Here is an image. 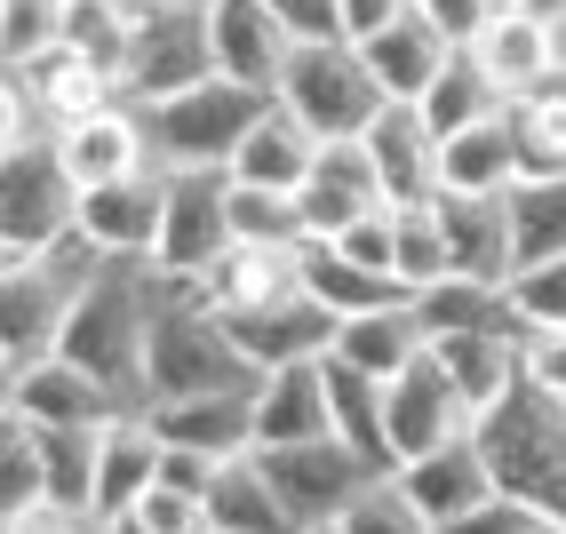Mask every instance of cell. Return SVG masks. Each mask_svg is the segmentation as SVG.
<instances>
[{"mask_svg": "<svg viewBox=\"0 0 566 534\" xmlns=\"http://www.w3.org/2000/svg\"><path fill=\"white\" fill-rule=\"evenodd\" d=\"M248 384H255V367L232 343V320H223L192 280H176L168 303H160V320H153L144 391H153V399H200V391H248ZM153 399H144V407H153Z\"/></svg>", "mask_w": 566, "mask_h": 534, "instance_id": "obj_3", "label": "cell"}, {"mask_svg": "<svg viewBox=\"0 0 566 534\" xmlns=\"http://www.w3.org/2000/svg\"><path fill=\"white\" fill-rule=\"evenodd\" d=\"M104 534H144V526L136 519H104Z\"/></svg>", "mask_w": 566, "mask_h": 534, "instance_id": "obj_54", "label": "cell"}, {"mask_svg": "<svg viewBox=\"0 0 566 534\" xmlns=\"http://www.w3.org/2000/svg\"><path fill=\"white\" fill-rule=\"evenodd\" d=\"M49 49H64V0H0V56L41 64Z\"/></svg>", "mask_w": 566, "mask_h": 534, "instance_id": "obj_43", "label": "cell"}, {"mask_svg": "<svg viewBox=\"0 0 566 534\" xmlns=\"http://www.w3.org/2000/svg\"><path fill=\"white\" fill-rule=\"evenodd\" d=\"M391 232H399V280H407V287H431V280L455 272V248H447V216H439V200H423V208H391Z\"/></svg>", "mask_w": 566, "mask_h": 534, "instance_id": "obj_40", "label": "cell"}, {"mask_svg": "<svg viewBox=\"0 0 566 534\" xmlns=\"http://www.w3.org/2000/svg\"><path fill=\"white\" fill-rule=\"evenodd\" d=\"M415 312H423V335H479V327H511V335H518V327H526L518 303H511V287L463 280V272L415 287Z\"/></svg>", "mask_w": 566, "mask_h": 534, "instance_id": "obj_32", "label": "cell"}, {"mask_svg": "<svg viewBox=\"0 0 566 534\" xmlns=\"http://www.w3.org/2000/svg\"><path fill=\"white\" fill-rule=\"evenodd\" d=\"M479 447H486V471H495L503 494H518L526 511H543L551 526H566V399L543 384H518L479 415Z\"/></svg>", "mask_w": 566, "mask_h": 534, "instance_id": "obj_2", "label": "cell"}, {"mask_svg": "<svg viewBox=\"0 0 566 534\" xmlns=\"http://www.w3.org/2000/svg\"><path fill=\"white\" fill-rule=\"evenodd\" d=\"M160 208H168V168H136L81 192V232L104 255H153L160 248Z\"/></svg>", "mask_w": 566, "mask_h": 534, "instance_id": "obj_16", "label": "cell"}, {"mask_svg": "<svg viewBox=\"0 0 566 534\" xmlns=\"http://www.w3.org/2000/svg\"><path fill=\"white\" fill-rule=\"evenodd\" d=\"M399 486L415 494V503H423L431 534H439L447 519L479 511L486 494H503V486H495V471H486L479 431H455V439H439V447H423V454H407V463H399Z\"/></svg>", "mask_w": 566, "mask_h": 534, "instance_id": "obj_15", "label": "cell"}, {"mask_svg": "<svg viewBox=\"0 0 566 534\" xmlns=\"http://www.w3.org/2000/svg\"><path fill=\"white\" fill-rule=\"evenodd\" d=\"M471 56L486 64V81H495L503 104H511V96H526V88H543L551 72H566V32L535 24L526 9H495V17H486V32L471 41Z\"/></svg>", "mask_w": 566, "mask_h": 534, "instance_id": "obj_21", "label": "cell"}, {"mask_svg": "<svg viewBox=\"0 0 566 534\" xmlns=\"http://www.w3.org/2000/svg\"><path fill=\"white\" fill-rule=\"evenodd\" d=\"M232 240H312L304 200L280 192V184H240L232 176Z\"/></svg>", "mask_w": 566, "mask_h": 534, "instance_id": "obj_41", "label": "cell"}, {"mask_svg": "<svg viewBox=\"0 0 566 534\" xmlns=\"http://www.w3.org/2000/svg\"><path fill=\"white\" fill-rule=\"evenodd\" d=\"M280 104L327 144V136H367V121L391 96H384V81H375V64L352 32H327V41H295V56L280 72Z\"/></svg>", "mask_w": 566, "mask_h": 534, "instance_id": "obj_6", "label": "cell"}, {"mask_svg": "<svg viewBox=\"0 0 566 534\" xmlns=\"http://www.w3.org/2000/svg\"><path fill=\"white\" fill-rule=\"evenodd\" d=\"M511 9H526L535 24H551V32H566V0H511Z\"/></svg>", "mask_w": 566, "mask_h": 534, "instance_id": "obj_53", "label": "cell"}, {"mask_svg": "<svg viewBox=\"0 0 566 534\" xmlns=\"http://www.w3.org/2000/svg\"><path fill=\"white\" fill-rule=\"evenodd\" d=\"M526 335V327H518ZM518 335L511 327H479V335H431V352H439V367L455 375V391L471 399V415H486L511 384H518Z\"/></svg>", "mask_w": 566, "mask_h": 534, "instance_id": "obj_30", "label": "cell"}, {"mask_svg": "<svg viewBox=\"0 0 566 534\" xmlns=\"http://www.w3.org/2000/svg\"><path fill=\"white\" fill-rule=\"evenodd\" d=\"M327 399H335V439H352L375 471H399L391 463V431H384V384L344 359H327Z\"/></svg>", "mask_w": 566, "mask_h": 534, "instance_id": "obj_34", "label": "cell"}, {"mask_svg": "<svg viewBox=\"0 0 566 534\" xmlns=\"http://www.w3.org/2000/svg\"><path fill=\"white\" fill-rule=\"evenodd\" d=\"M511 232H518V272L566 255V176H518L511 184Z\"/></svg>", "mask_w": 566, "mask_h": 534, "instance_id": "obj_38", "label": "cell"}, {"mask_svg": "<svg viewBox=\"0 0 566 534\" xmlns=\"http://www.w3.org/2000/svg\"><path fill=\"white\" fill-rule=\"evenodd\" d=\"M518 176H526V160H518L511 112H495V121H471V128H455V136H439V192L486 200V192H511Z\"/></svg>", "mask_w": 566, "mask_h": 534, "instance_id": "obj_24", "label": "cell"}, {"mask_svg": "<svg viewBox=\"0 0 566 534\" xmlns=\"http://www.w3.org/2000/svg\"><path fill=\"white\" fill-rule=\"evenodd\" d=\"M312 160H319V136L272 96V104H263V121L248 128V144L232 151V176H240V184H280V192H304Z\"/></svg>", "mask_w": 566, "mask_h": 534, "instance_id": "obj_28", "label": "cell"}, {"mask_svg": "<svg viewBox=\"0 0 566 534\" xmlns=\"http://www.w3.org/2000/svg\"><path fill=\"white\" fill-rule=\"evenodd\" d=\"M335 248L399 280V232H391V208H375V216H359V223H352V232H335Z\"/></svg>", "mask_w": 566, "mask_h": 534, "instance_id": "obj_47", "label": "cell"}, {"mask_svg": "<svg viewBox=\"0 0 566 534\" xmlns=\"http://www.w3.org/2000/svg\"><path fill=\"white\" fill-rule=\"evenodd\" d=\"M543 526H551V519H543V511H526L518 494H486L479 511H463V519H447L439 534H543Z\"/></svg>", "mask_w": 566, "mask_h": 534, "instance_id": "obj_46", "label": "cell"}, {"mask_svg": "<svg viewBox=\"0 0 566 534\" xmlns=\"http://www.w3.org/2000/svg\"><path fill=\"white\" fill-rule=\"evenodd\" d=\"M295 200H304V232L312 240H335V232H352L359 216H375V208H384V184H375L367 144L359 136H327Z\"/></svg>", "mask_w": 566, "mask_h": 534, "instance_id": "obj_14", "label": "cell"}, {"mask_svg": "<svg viewBox=\"0 0 566 534\" xmlns=\"http://www.w3.org/2000/svg\"><path fill=\"white\" fill-rule=\"evenodd\" d=\"M503 112H511V136H518L526 176H566V72H551L543 88L511 96Z\"/></svg>", "mask_w": 566, "mask_h": 534, "instance_id": "obj_33", "label": "cell"}, {"mask_svg": "<svg viewBox=\"0 0 566 534\" xmlns=\"http://www.w3.org/2000/svg\"><path fill=\"white\" fill-rule=\"evenodd\" d=\"M223 248H232V168H168L153 263L168 280H200Z\"/></svg>", "mask_w": 566, "mask_h": 534, "instance_id": "obj_8", "label": "cell"}, {"mask_svg": "<svg viewBox=\"0 0 566 534\" xmlns=\"http://www.w3.org/2000/svg\"><path fill=\"white\" fill-rule=\"evenodd\" d=\"M335 431V399H327V359H287L255 375V447H295Z\"/></svg>", "mask_w": 566, "mask_h": 534, "instance_id": "obj_18", "label": "cell"}, {"mask_svg": "<svg viewBox=\"0 0 566 534\" xmlns=\"http://www.w3.org/2000/svg\"><path fill=\"white\" fill-rule=\"evenodd\" d=\"M153 431L168 447H200L216 463L232 454H255V384L248 391H200V399H153Z\"/></svg>", "mask_w": 566, "mask_h": 534, "instance_id": "obj_20", "label": "cell"}, {"mask_svg": "<svg viewBox=\"0 0 566 534\" xmlns=\"http://www.w3.org/2000/svg\"><path fill=\"white\" fill-rule=\"evenodd\" d=\"M407 9H415V0H344V32H352V41H367V32L399 24Z\"/></svg>", "mask_w": 566, "mask_h": 534, "instance_id": "obj_52", "label": "cell"}, {"mask_svg": "<svg viewBox=\"0 0 566 534\" xmlns=\"http://www.w3.org/2000/svg\"><path fill=\"white\" fill-rule=\"evenodd\" d=\"M415 9H423V17H431V24H439L455 49H471L479 32H486V17H495V9H511V0H415Z\"/></svg>", "mask_w": 566, "mask_h": 534, "instance_id": "obj_49", "label": "cell"}, {"mask_svg": "<svg viewBox=\"0 0 566 534\" xmlns=\"http://www.w3.org/2000/svg\"><path fill=\"white\" fill-rule=\"evenodd\" d=\"M479 415H471V399L455 391V375L439 367V352H423V359H407L391 384H384V431H391V463H407V454H423V447H439V439H455V431H471Z\"/></svg>", "mask_w": 566, "mask_h": 534, "instance_id": "obj_10", "label": "cell"}, {"mask_svg": "<svg viewBox=\"0 0 566 534\" xmlns=\"http://www.w3.org/2000/svg\"><path fill=\"white\" fill-rule=\"evenodd\" d=\"M503 112V88L486 81V64L471 56V49H455L447 56V72L423 88V121L439 128V136H455V128H471V121H495Z\"/></svg>", "mask_w": 566, "mask_h": 534, "instance_id": "obj_37", "label": "cell"}, {"mask_svg": "<svg viewBox=\"0 0 566 534\" xmlns=\"http://www.w3.org/2000/svg\"><path fill=\"white\" fill-rule=\"evenodd\" d=\"M208 41H216V72H232V81L280 96L295 32L272 17V0H208Z\"/></svg>", "mask_w": 566, "mask_h": 534, "instance_id": "obj_17", "label": "cell"}, {"mask_svg": "<svg viewBox=\"0 0 566 534\" xmlns=\"http://www.w3.org/2000/svg\"><path fill=\"white\" fill-rule=\"evenodd\" d=\"M272 17L295 41H327V32H344V0H272Z\"/></svg>", "mask_w": 566, "mask_h": 534, "instance_id": "obj_51", "label": "cell"}, {"mask_svg": "<svg viewBox=\"0 0 566 534\" xmlns=\"http://www.w3.org/2000/svg\"><path fill=\"white\" fill-rule=\"evenodd\" d=\"M423 352H431L423 312H415V295H399V303H384V312H359V320L335 327V352L327 359H344V367L375 375V384H391V375L407 359H423Z\"/></svg>", "mask_w": 566, "mask_h": 534, "instance_id": "obj_27", "label": "cell"}, {"mask_svg": "<svg viewBox=\"0 0 566 534\" xmlns=\"http://www.w3.org/2000/svg\"><path fill=\"white\" fill-rule=\"evenodd\" d=\"M216 72V41H208V0H144L136 9V41H128V72L120 88L136 104H160L176 88H192Z\"/></svg>", "mask_w": 566, "mask_h": 534, "instance_id": "obj_7", "label": "cell"}, {"mask_svg": "<svg viewBox=\"0 0 566 534\" xmlns=\"http://www.w3.org/2000/svg\"><path fill=\"white\" fill-rule=\"evenodd\" d=\"M9 407L32 415V423H112V415H128L81 359H64V352L41 359V367H24V375H9Z\"/></svg>", "mask_w": 566, "mask_h": 534, "instance_id": "obj_23", "label": "cell"}, {"mask_svg": "<svg viewBox=\"0 0 566 534\" xmlns=\"http://www.w3.org/2000/svg\"><path fill=\"white\" fill-rule=\"evenodd\" d=\"M304 534H352V526H344V519H327V526H304Z\"/></svg>", "mask_w": 566, "mask_h": 534, "instance_id": "obj_55", "label": "cell"}, {"mask_svg": "<svg viewBox=\"0 0 566 534\" xmlns=\"http://www.w3.org/2000/svg\"><path fill=\"white\" fill-rule=\"evenodd\" d=\"M232 320V343L248 352V367H287V359H327L335 352V320L327 303L312 287H295V295H272V303H248V312H223Z\"/></svg>", "mask_w": 566, "mask_h": 534, "instance_id": "obj_12", "label": "cell"}, {"mask_svg": "<svg viewBox=\"0 0 566 534\" xmlns=\"http://www.w3.org/2000/svg\"><path fill=\"white\" fill-rule=\"evenodd\" d=\"M56 151H64V168L81 176V192H88V184H112V176H136V168H160L136 96H112V104L81 112L72 128H56Z\"/></svg>", "mask_w": 566, "mask_h": 534, "instance_id": "obj_13", "label": "cell"}, {"mask_svg": "<svg viewBox=\"0 0 566 534\" xmlns=\"http://www.w3.org/2000/svg\"><path fill=\"white\" fill-rule=\"evenodd\" d=\"M511 303H518L526 327H566V255L526 263V272L511 280Z\"/></svg>", "mask_w": 566, "mask_h": 534, "instance_id": "obj_45", "label": "cell"}, {"mask_svg": "<svg viewBox=\"0 0 566 534\" xmlns=\"http://www.w3.org/2000/svg\"><path fill=\"white\" fill-rule=\"evenodd\" d=\"M192 287L216 303V312H248V303L295 295L304 287V240H232Z\"/></svg>", "mask_w": 566, "mask_h": 534, "instance_id": "obj_19", "label": "cell"}, {"mask_svg": "<svg viewBox=\"0 0 566 534\" xmlns=\"http://www.w3.org/2000/svg\"><path fill=\"white\" fill-rule=\"evenodd\" d=\"M518 367H526V384L566 399V327H526L518 335Z\"/></svg>", "mask_w": 566, "mask_h": 534, "instance_id": "obj_48", "label": "cell"}, {"mask_svg": "<svg viewBox=\"0 0 566 534\" xmlns=\"http://www.w3.org/2000/svg\"><path fill=\"white\" fill-rule=\"evenodd\" d=\"M153 479H160V431H153V415H144V407L112 415L104 447H96V519H128L136 494Z\"/></svg>", "mask_w": 566, "mask_h": 534, "instance_id": "obj_26", "label": "cell"}, {"mask_svg": "<svg viewBox=\"0 0 566 534\" xmlns=\"http://www.w3.org/2000/svg\"><path fill=\"white\" fill-rule=\"evenodd\" d=\"M304 287L327 303L335 320H359V312H384V303L415 295L407 280H391V272H375V263L344 255L335 240H304Z\"/></svg>", "mask_w": 566, "mask_h": 534, "instance_id": "obj_31", "label": "cell"}, {"mask_svg": "<svg viewBox=\"0 0 566 534\" xmlns=\"http://www.w3.org/2000/svg\"><path fill=\"white\" fill-rule=\"evenodd\" d=\"M263 104H272V88H248V81H232V72H208V81L144 104L153 160L160 168H232V151L263 121Z\"/></svg>", "mask_w": 566, "mask_h": 534, "instance_id": "obj_4", "label": "cell"}, {"mask_svg": "<svg viewBox=\"0 0 566 534\" xmlns=\"http://www.w3.org/2000/svg\"><path fill=\"white\" fill-rule=\"evenodd\" d=\"M72 223H81V176L64 168L56 136L0 144V272L49 255Z\"/></svg>", "mask_w": 566, "mask_h": 534, "instance_id": "obj_5", "label": "cell"}, {"mask_svg": "<svg viewBox=\"0 0 566 534\" xmlns=\"http://www.w3.org/2000/svg\"><path fill=\"white\" fill-rule=\"evenodd\" d=\"M17 415V407H9ZM96 447L104 423H41V463H49V503H72L96 519Z\"/></svg>", "mask_w": 566, "mask_h": 534, "instance_id": "obj_35", "label": "cell"}, {"mask_svg": "<svg viewBox=\"0 0 566 534\" xmlns=\"http://www.w3.org/2000/svg\"><path fill=\"white\" fill-rule=\"evenodd\" d=\"M136 9L144 0H64V49L104 64L112 81L128 72V41H136Z\"/></svg>", "mask_w": 566, "mask_h": 534, "instance_id": "obj_36", "label": "cell"}, {"mask_svg": "<svg viewBox=\"0 0 566 534\" xmlns=\"http://www.w3.org/2000/svg\"><path fill=\"white\" fill-rule=\"evenodd\" d=\"M439 216H447V248H455V272H463V280H495V287H511V280H518L511 192H486V200L439 192Z\"/></svg>", "mask_w": 566, "mask_h": 534, "instance_id": "obj_22", "label": "cell"}, {"mask_svg": "<svg viewBox=\"0 0 566 534\" xmlns=\"http://www.w3.org/2000/svg\"><path fill=\"white\" fill-rule=\"evenodd\" d=\"M168 287L176 280L160 272L153 255H104L96 280L72 295L56 352L81 359L120 407H144V399H153V391H144V352H153V320H160Z\"/></svg>", "mask_w": 566, "mask_h": 534, "instance_id": "obj_1", "label": "cell"}, {"mask_svg": "<svg viewBox=\"0 0 566 534\" xmlns=\"http://www.w3.org/2000/svg\"><path fill=\"white\" fill-rule=\"evenodd\" d=\"M49 503V463H41V423L32 415H0V511Z\"/></svg>", "mask_w": 566, "mask_h": 534, "instance_id": "obj_39", "label": "cell"}, {"mask_svg": "<svg viewBox=\"0 0 566 534\" xmlns=\"http://www.w3.org/2000/svg\"><path fill=\"white\" fill-rule=\"evenodd\" d=\"M367 160H375V184H384V208H423L439 200V128L423 121V104H384L367 121Z\"/></svg>", "mask_w": 566, "mask_h": 534, "instance_id": "obj_11", "label": "cell"}, {"mask_svg": "<svg viewBox=\"0 0 566 534\" xmlns=\"http://www.w3.org/2000/svg\"><path fill=\"white\" fill-rule=\"evenodd\" d=\"M0 534H104V519L72 511V503H32V511H9Z\"/></svg>", "mask_w": 566, "mask_h": 534, "instance_id": "obj_50", "label": "cell"}, {"mask_svg": "<svg viewBox=\"0 0 566 534\" xmlns=\"http://www.w3.org/2000/svg\"><path fill=\"white\" fill-rule=\"evenodd\" d=\"M367 64H375V81H384V96H399V104H423V88L447 72V56H455V41L423 17V9H407L399 24H384V32H367Z\"/></svg>", "mask_w": 566, "mask_h": 534, "instance_id": "obj_25", "label": "cell"}, {"mask_svg": "<svg viewBox=\"0 0 566 534\" xmlns=\"http://www.w3.org/2000/svg\"><path fill=\"white\" fill-rule=\"evenodd\" d=\"M255 463L272 471V486H280V503L295 511V526H327V519H344V511H352V494L375 479V463H367L352 439H335V431L295 439V447H255Z\"/></svg>", "mask_w": 566, "mask_h": 534, "instance_id": "obj_9", "label": "cell"}, {"mask_svg": "<svg viewBox=\"0 0 566 534\" xmlns=\"http://www.w3.org/2000/svg\"><path fill=\"white\" fill-rule=\"evenodd\" d=\"M344 526L352 534H431V519H423V503L399 486V471H375L359 494H352V511H344Z\"/></svg>", "mask_w": 566, "mask_h": 534, "instance_id": "obj_42", "label": "cell"}, {"mask_svg": "<svg viewBox=\"0 0 566 534\" xmlns=\"http://www.w3.org/2000/svg\"><path fill=\"white\" fill-rule=\"evenodd\" d=\"M208 526H216V534H304V526H295V511L280 503L272 471H263L255 454H232V463L216 471V486H208Z\"/></svg>", "mask_w": 566, "mask_h": 534, "instance_id": "obj_29", "label": "cell"}, {"mask_svg": "<svg viewBox=\"0 0 566 534\" xmlns=\"http://www.w3.org/2000/svg\"><path fill=\"white\" fill-rule=\"evenodd\" d=\"M128 519H136L144 534H216V526H208V494H184V486H168V479L144 486Z\"/></svg>", "mask_w": 566, "mask_h": 534, "instance_id": "obj_44", "label": "cell"}]
</instances>
